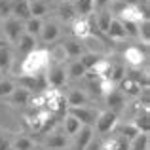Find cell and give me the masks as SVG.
Segmentation results:
<instances>
[{"mask_svg":"<svg viewBox=\"0 0 150 150\" xmlns=\"http://www.w3.org/2000/svg\"><path fill=\"white\" fill-rule=\"evenodd\" d=\"M50 65L48 59V50H34L30 51L29 55H25L21 63V74H27V76H36V74H44L46 69Z\"/></svg>","mask_w":150,"mask_h":150,"instance_id":"obj_1","label":"cell"},{"mask_svg":"<svg viewBox=\"0 0 150 150\" xmlns=\"http://www.w3.org/2000/svg\"><path fill=\"white\" fill-rule=\"evenodd\" d=\"M17 86L27 91H46L50 88L48 80H46V72L44 74H36V76H27V74H21L17 76Z\"/></svg>","mask_w":150,"mask_h":150,"instance_id":"obj_2","label":"cell"},{"mask_svg":"<svg viewBox=\"0 0 150 150\" xmlns=\"http://www.w3.org/2000/svg\"><path fill=\"white\" fill-rule=\"evenodd\" d=\"M116 125H118V114L116 112H112V110H103V112L97 114V120H95V129H97V133H110V131H114L116 129Z\"/></svg>","mask_w":150,"mask_h":150,"instance_id":"obj_3","label":"cell"},{"mask_svg":"<svg viewBox=\"0 0 150 150\" xmlns=\"http://www.w3.org/2000/svg\"><path fill=\"white\" fill-rule=\"evenodd\" d=\"M67 114L76 118L82 125H93L97 120V110L89 108V106H67Z\"/></svg>","mask_w":150,"mask_h":150,"instance_id":"obj_4","label":"cell"},{"mask_svg":"<svg viewBox=\"0 0 150 150\" xmlns=\"http://www.w3.org/2000/svg\"><path fill=\"white\" fill-rule=\"evenodd\" d=\"M46 80H48V86L59 89L67 84V70L65 65H48L46 69Z\"/></svg>","mask_w":150,"mask_h":150,"instance_id":"obj_5","label":"cell"},{"mask_svg":"<svg viewBox=\"0 0 150 150\" xmlns=\"http://www.w3.org/2000/svg\"><path fill=\"white\" fill-rule=\"evenodd\" d=\"M23 33H25V30H23V21H19V19H15V17L4 19V34H6V38L11 44H15V42L21 38Z\"/></svg>","mask_w":150,"mask_h":150,"instance_id":"obj_6","label":"cell"},{"mask_svg":"<svg viewBox=\"0 0 150 150\" xmlns=\"http://www.w3.org/2000/svg\"><path fill=\"white\" fill-rule=\"evenodd\" d=\"M124 59L131 69H139V67L146 61V53H144L139 46H129V48L124 51Z\"/></svg>","mask_w":150,"mask_h":150,"instance_id":"obj_7","label":"cell"},{"mask_svg":"<svg viewBox=\"0 0 150 150\" xmlns=\"http://www.w3.org/2000/svg\"><path fill=\"white\" fill-rule=\"evenodd\" d=\"M105 97H106L108 110H112V112H116V114H118V110H122L125 106V95L120 91V89H110Z\"/></svg>","mask_w":150,"mask_h":150,"instance_id":"obj_8","label":"cell"},{"mask_svg":"<svg viewBox=\"0 0 150 150\" xmlns=\"http://www.w3.org/2000/svg\"><path fill=\"white\" fill-rule=\"evenodd\" d=\"M30 99H33V93L23 89V88H17V86H15V89L10 93V97H8L10 105H13V106H29Z\"/></svg>","mask_w":150,"mask_h":150,"instance_id":"obj_9","label":"cell"},{"mask_svg":"<svg viewBox=\"0 0 150 150\" xmlns=\"http://www.w3.org/2000/svg\"><path fill=\"white\" fill-rule=\"evenodd\" d=\"M11 17L19 19V21H27L30 17L29 0H11Z\"/></svg>","mask_w":150,"mask_h":150,"instance_id":"obj_10","label":"cell"},{"mask_svg":"<svg viewBox=\"0 0 150 150\" xmlns=\"http://www.w3.org/2000/svg\"><path fill=\"white\" fill-rule=\"evenodd\" d=\"M106 36L108 38H112V40H125L127 38V34H125V30H124V25H122V21L118 17H112L110 19V23H108V29H106Z\"/></svg>","mask_w":150,"mask_h":150,"instance_id":"obj_11","label":"cell"},{"mask_svg":"<svg viewBox=\"0 0 150 150\" xmlns=\"http://www.w3.org/2000/svg\"><path fill=\"white\" fill-rule=\"evenodd\" d=\"M40 38L42 42H46V44H51V42H55L59 38V25L53 21H48V23H42V30H40Z\"/></svg>","mask_w":150,"mask_h":150,"instance_id":"obj_12","label":"cell"},{"mask_svg":"<svg viewBox=\"0 0 150 150\" xmlns=\"http://www.w3.org/2000/svg\"><path fill=\"white\" fill-rule=\"evenodd\" d=\"M74 137H76V150H84L88 146V143L93 139V127L91 125H82L80 131Z\"/></svg>","mask_w":150,"mask_h":150,"instance_id":"obj_13","label":"cell"},{"mask_svg":"<svg viewBox=\"0 0 150 150\" xmlns=\"http://www.w3.org/2000/svg\"><path fill=\"white\" fill-rule=\"evenodd\" d=\"M118 84H120V88H118V89H120L125 97H137L141 93V89H143L139 84H135L133 80H129V78H125V76L122 78Z\"/></svg>","mask_w":150,"mask_h":150,"instance_id":"obj_14","label":"cell"},{"mask_svg":"<svg viewBox=\"0 0 150 150\" xmlns=\"http://www.w3.org/2000/svg\"><path fill=\"white\" fill-rule=\"evenodd\" d=\"M72 34L78 38H88L91 36V30H89V23L86 17H80V19H74L72 21Z\"/></svg>","mask_w":150,"mask_h":150,"instance_id":"obj_15","label":"cell"},{"mask_svg":"<svg viewBox=\"0 0 150 150\" xmlns=\"http://www.w3.org/2000/svg\"><path fill=\"white\" fill-rule=\"evenodd\" d=\"M17 50H19V53H23V55H29L30 51H34L36 50V38L34 36H29V34H25L23 33L21 34V38H19L17 42Z\"/></svg>","mask_w":150,"mask_h":150,"instance_id":"obj_16","label":"cell"},{"mask_svg":"<svg viewBox=\"0 0 150 150\" xmlns=\"http://www.w3.org/2000/svg\"><path fill=\"white\" fill-rule=\"evenodd\" d=\"M89 105V97L82 89H72L67 97V106H86Z\"/></svg>","mask_w":150,"mask_h":150,"instance_id":"obj_17","label":"cell"},{"mask_svg":"<svg viewBox=\"0 0 150 150\" xmlns=\"http://www.w3.org/2000/svg\"><path fill=\"white\" fill-rule=\"evenodd\" d=\"M48 59H50V65H63V61L69 59L63 44H55L51 50H48Z\"/></svg>","mask_w":150,"mask_h":150,"instance_id":"obj_18","label":"cell"},{"mask_svg":"<svg viewBox=\"0 0 150 150\" xmlns=\"http://www.w3.org/2000/svg\"><path fill=\"white\" fill-rule=\"evenodd\" d=\"M133 125L139 129V133H148L150 131V114H148L146 108H143V110L137 112L135 120H133Z\"/></svg>","mask_w":150,"mask_h":150,"instance_id":"obj_19","label":"cell"},{"mask_svg":"<svg viewBox=\"0 0 150 150\" xmlns=\"http://www.w3.org/2000/svg\"><path fill=\"white\" fill-rule=\"evenodd\" d=\"M23 30H25V34H29V36H40V30H42V19L38 17H29L27 21H23Z\"/></svg>","mask_w":150,"mask_h":150,"instance_id":"obj_20","label":"cell"},{"mask_svg":"<svg viewBox=\"0 0 150 150\" xmlns=\"http://www.w3.org/2000/svg\"><path fill=\"white\" fill-rule=\"evenodd\" d=\"M61 44H63V48H65L69 59L80 57V55L84 53V46L80 44V40H65V42H61Z\"/></svg>","mask_w":150,"mask_h":150,"instance_id":"obj_21","label":"cell"},{"mask_svg":"<svg viewBox=\"0 0 150 150\" xmlns=\"http://www.w3.org/2000/svg\"><path fill=\"white\" fill-rule=\"evenodd\" d=\"M82 124L76 120V118H72L70 114H65V120H63V129H65V135L67 137H74L78 131H80Z\"/></svg>","mask_w":150,"mask_h":150,"instance_id":"obj_22","label":"cell"},{"mask_svg":"<svg viewBox=\"0 0 150 150\" xmlns=\"http://www.w3.org/2000/svg\"><path fill=\"white\" fill-rule=\"evenodd\" d=\"M46 148H55V150H63L67 146V135L65 133H51L46 139Z\"/></svg>","mask_w":150,"mask_h":150,"instance_id":"obj_23","label":"cell"},{"mask_svg":"<svg viewBox=\"0 0 150 150\" xmlns=\"http://www.w3.org/2000/svg\"><path fill=\"white\" fill-rule=\"evenodd\" d=\"M57 13H59V17H61V21H74L76 19V10H74V6H72V2H61V6L57 8Z\"/></svg>","mask_w":150,"mask_h":150,"instance_id":"obj_24","label":"cell"},{"mask_svg":"<svg viewBox=\"0 0 150 150\" xmlns=\"http://www.w3.org/2000/svg\"><path fill=\"white\" fill-rule=\"evenodd\" d=\"M67 70V78H72V80H80V78H84V74L88 72V70L84 69V65L80 63V59H76V61H70L69 69Z\"/></svg>","mask_w":150,"mask_h":150,"instance_id":"obj_25","label":"cell"},{"mask_svg":"<svg viewBox=\"0 0 150 150\" xmlns=\"http://www.w3.org/2000/svg\"><path fill=\"white\" fill-rule=\"evenodd\" d=\"M125 78L133 80L135 84H139L143 89L148 88V76H146V72H143V70H139V69H129V70H125Z\"/></svg>","mask_w":150,"mask_h":150,"instance_id":"obj_26","label":"cell"},{"mask_svg":"<svg viewBox=\"0 0 150 150\" xmlns=\"http://www.w3.org/2000/svg\"><path fill=\"white\" fill-rule=\"evenodd\" d=\"M72 6L82 17H89L93 11V0H72Z\"/></svg>","mask_w":150,"mask_h":150,"instance_id":"obj_27","label":"cell"},{"mask_svg":"<svg viewBox=\"0 0 150 150\" xmlns=\"http://www.w3.org/2000/svg\"><path fill=\"white\" fill-rule=\"evenodd\" d=\"M150 137L148 133H139L133 141H129V150H148Z\"/></svg>","mask_w":150,"mask_h":150,"instance_id":"obj_28","label":"cell"},{"mask_svg":"<svg viewBox=\"0 0 150 150\" xmlns=\"http://www.w3.org/2000/svg\"><path fill=\"white\" fill-rule=\"evenodd\" d=\"M101 59H103V55H99V53H82L80 55V63L84 65L86 70H93Z\"/></svg>","mask_w":150,"mask_h":150,"instance_id":"obj_29","label":"cell"},{"mask_svg":"<svg viewBox=\"0 0 150 150\" xmlns=\"http://www.w3.org/2000/svg\"><path fill=\"white\" fill-rule=\"evenodd\" d=\"M11 61H13V55H11V50L8 48V46H2V48H0V70H2V72L10 70V67H11Z\"/></svg>","mask_w":150,"mask_h":150,"instance_id":"obj_30","label":"cell"},{"mask_svg":"<svg viewBox=\"0 0 150 150\" xmlns=\"http://www.w3.org/2000/svg\"><path fill=\"white\" fill-rule=\"evenodd\" d=\"M29 10H30V17H38V19L48 13V6H46L42 0H33V2H29Z\"/></svg>","mask_w":150,"mask_h":150,"instance_id":"obj_31","label":"cell"},{"mask_svg":"<svg viewBox=\"0 0 150 150\" xmlns=\"http://www.w3.org/2000/svg\"><path fill=\"white\" fill-rule=\"evenodd\" d=\"M11 148L15 150H33L34 148V143L30 137H25V135H19L11 141Z\"/></svg>","mask_w":150,"mask_h":150,"instance_id":"obj_32","label":"cell"},{"mask_svg":"<svg viewBox=\"0 0 150 150\" xmlns=\"http://www.w3.org/2000/svg\"><path fill=\"white\" fill-rule=\"evenodd\" d=\"M137 36L143 40L144 46L150 44V21H148V19L137 23Z\"/></svg>","mask_w":150,"mask_h":150,"instance_id":"obj_33","label":"cell"},{"mask_svg":"<svg viewBox=\"0 0 150 150\" xmlns=\"http://www.w3.org/2000/svg\"><path fill=\"white\" fill-rule=\"evenodd\" d=\"M110 19H112L110 11H99V15L95 17V27H97V30H99V33H106Z\"/></svg>","mask_w":150,"mask_h":150,"instance_id":"obj_34","label":"cell"},{"mask_svg":"<svg viewBox=\"0 0 150 150\" xmlns=\"http://www.w3.org/2000/svg\"><path fill=\"white\" fill-rule=\"evenodd\" d=\"M118 135H122L124 139H127V141H133L137 135H139V129H137L133 124H124V125L118 127Z\"/></svg>","mask_w":150,"mask_h":150,"instance_id":"obj_35","label":"cell"},{"mask_svg":"<svg viewBox=\"0 0 150 150\" xmlns=\"http://www.w3.org/2000/svg\"><path fill=\"white\" fill-rule=\"evenodd\" d=\"M15 89V84L11 80H4V78H0V97H10V93Z\"/></svg>","mask_w":150,"mask_h":150,"instance_id":"obj_36","label":"cell"},{"mask_svg":"<svg viewBox=\"0 0 150 150\" xmlns=\"http://www.w3.org/2000/svg\"><path fill=\"white\" fill-rule=\"evenodd\" d=\"M11 17V0H0V19Z\"/></svg>","mask_w":150,"mask_h":150,"instance_id":"obj_37","label":"cell"},{"mask_svg":"<svg viewBox=\"0 0 150 150\" xmlns=\"http://www.w3.org/2000/svg\"><path fill=\"white\" fill-rule=\"evenodd\" d=\"M124 25V30L127 36H137V23L135 21H122Z\"/></svg>","mask_w":150,"mask_h":150,"instance_id":"obj_38","label":"cell"},{"mask_svg":"<svg viewBox=\"0 0 150 150\" xmlns=\"http://www.w3.org/2000/svg\"><path fill=\"white\" fill-rule=\"evenodd\" d=\"M84 150H103V141L97 139V137H93V139L88 143V146H86Z\"/></svg>","mask_w":150,"mask_h":150,"instance_id":"obj_39","label":"cell"},{"mask_svg":"<svg viewBox=\"0 0 150 150\" xmlns=\"http://www.w3.org/2000/svg\"><path fill=\"white\" fill-rule=\"evenodd\" d=\"M10 146H11V139H10V137L0 135V150H8Z\"/></svg>","mask_w":150,"mask_h":150,"instance_id":"obj_40","label":"cell"},{"mask_svg":"<svg viewBox=\"0 0 150 150\" xmlns=\"http://www.w3.org/2000/svg\"><path fill=\"white\" fill-rule=\"evenodd\" d=\"M108 2L110 0H93V8H95V10H105Z\"/></svg>","mask_w":150,"mask_h":150,"instance_id":"obj_41","label":"cell"},{"mask_svg":"<svg viewBox=\"0 0 150 150\" xmlns=\"http://www.w3.org/2000/svg\"><path fill=\"white\" fill-rule=\"evenodd\" d=\"M2 46H6V40H2V38H0V48H2Z\"/></svg>","mask_w":150,"mask_h":150,"instance_id":"obj_42","label":"cell"},{"mask_svg":"<svg viewBox=\"0 0 150 150\" xmlns=\"http://www.w3.org/2000/svg\"><path fill=\"white\" fill-rule=\"evenodd\" d=\"M112 2H124V0H112Z\"/></svg>","mask_w":150,"mask_h":150,"instance_id":"obj_43","label":"cell"},{"mask_svg":"<svg viewBox=\"0 0 150 150\" xmlns=\"http://www.w3.org/2000/svg\"><path fill=\"white\" fill-rule=\"evenodd\" d=\"M61 2H72V0H61Z\"/></svg>","mask_w":150,"mask_h":150,"instance_id":"obj_44","label":"cell"},{"mask_svg":"<svg viewBox=\"0 0 150 150\" xmlns=\"http://www.w3.org/2000/svg\"><path fill=\"white\" fill-rule=\"evenodd\" d=\"M2 74H4V72H2V70H0V78H2Z\"/></svg>","mask_w":150,"mask_h":150,"instance_id":"obj_45","label":"cell"},{"mask_svg":"<svg viewBox=\"0 0 150 150\" xmlns=\"http://www.w3.org/2000/svg\"><path fill=\"white\" fill-rule=\"evenodd\" d=\"M46 150H55V148H46Z\"/></svg>","mask_w":150,"mask_h":150,"instance_id":"obj_46","label":"cell"},{"mask_svg":"<svg viewBox=\"0 0 150 150\" xmlns=\"http://www.w3.org/2000/svg\"><path fill=\"white\" fill-rule=\"evenodd\" d=\"M8 150H15V148H11V146H10V148H8Z\"/></svg>","mask_w":150,"mask_h":150,"instance_id":"obj_47","label":"cell"},{"mask_svg":"<svg viewBox=\"0 0 150 150\" xmlns=\"http://www.w3.org/2000/svg\"><path fill=\"white\" fill-rule=\"evenodd\" d=\"M29 2H33V0H29Z\"/></svg>","mask_w":150,"mask_h":150,"instance_id":"obj_48","label":"cell"}]
</instances>
